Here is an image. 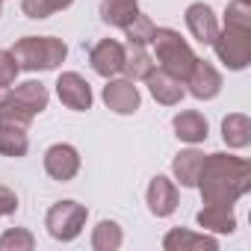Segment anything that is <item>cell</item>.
Instances as JSON below:
<instances>
[{
	"label": "cell",
	"instance_id": "obj_10",
	"mask_svg": "<svg viewBox=\"0 0 251 251\" xmlns=\"http://www.w3.org/2000/svg\"><path fill=\"white\" fill-rule=\"evenodd\" d=\"M124 56H127V50H124L121 42H115V39H100V42L92 48L89 62H92L95 74H100V77L109 80V77L121 74V68H124Z\"/></svg>",
	"mask_w": 251,
	"mask_h": 251
},
{
	"label": "cell",
	"instance_id": "obj_2",
	"mask_svg": "<svg viewBox=\"0 0 251 251\" xmlns=\"http://www.w3.org/2000/svg\"><path fill=\"white\" fill-rule=\"evenodd\" d=\"M21 71H53L65 62L68 48L56 36H24L9 50Z\"/></svg>",
	"mask_w": 251,
	"mask_h": 251
},
{
	"label": "cell",
	"instance_id": "obj_14",
	"mask_svg": "<svg viewBox=\"0 0 251 251\" xmlns=\"http://www.w3.org/2000/svg\"><path fill=\"white\" fill-rule=\"evenodd\" d=\"M172 127H175V136H177L180 142H189V145L204 142L207 133H210L207 118H204L201 112H195V109H183V112H177L175 121H172Z\"/></svg>",
	"mask_w": 251,
	"mask_h": 251
},
{
	"label": "cell",
	"instance_id": "obj_15",
	"mask_svg": "<svg viewBox=\"0 0 251 251\" xmlns=\"http://www.w3.org/2000/svg\"><path fill=\"white\" fill-rule=\"evenodd\" d=\"M195 222L210 233H233L236 230L233 204H204V210H198Z\"/></svg>",
	"mask_w": 251,
	"mask_h": 251
},
{
	"label": "cell",
	"instance_id": "obj_32",
	"mask_svg": "<svg viewBox=\"0 0 251 251\" xmlns=\"http://www.w3.org/2000/svg\"><path fill=\"white\" fill-rule=\"evenodd\" d=\"M9 98H12V89L0 83V106H6V103H9Z\"/></svg>",
	"mask_w": 251,
	"mask_h": 251
},
{
	"label": "cell",
	"instance_id": "obj_9",
	"mask_svg": "<svg viewBox=\"0 0 251 251\" xmlns=\"http://www.w3.org/2000/svg\"><path fill=\"white\" fill-rule=\"evenodd\" d=\"M183 83L189 86V95L198 98V100H213L222 92V74L207 59H195V65H192V71L186 74Z\"/></svg>",
	"mask_w": 251,
	"mask_h": 251
},
{
	"label": "cell",
	"instance_id": "obj_16",
	"mask_svg": "<svg viewBox=\"0 0 251 251\" xmlns=\"http://www.w3.org/2000/svg\"><path fill=\"white\" fill-rule=\"evenodd\" d=\"M163 248L166 251H216L219 242L207 233H192L186 227H175L163 236Z\"/></svg>",
	"mask_w": 251,
	"mask_h": 251
},
{
	"label": "cell",
	"instance_id": "obj_18",
	"mask_svg": "<svg viewBox=\"0 0 251 251\" xmlns=\"http://www.w3.org/2000/svg\"><path fill=\"white\" fill-rule=\"evenodd\" d=\"M222 139H225V145L233 148V151L248 148V145H251V118H248L245 112H230V115H225V121H222Z\"/></svg>",
	"mask_w": 251,
	"mask_h": 251
},
{
	"label": "cell",
	"instance_id": "obj_25",
	"mask_svg": "<svg viewBox=\"0 0 251 251\" xmlns=\"http://www.w3.org/2000/svg\"><path fill=\"white\" fill-rule=\"evenodd\" d=\"M154 21L148 18V15H136L127 27H124V36H127V42L130 45H139V48H145V45H151V36H154Z\"/></svg>",
	"mask_w": 251,
	"mask_h": 251
},
{
	"label": "cell",
	"instance_id": "obj_19",
	"mask_svg": "<svg viewBox=\"0 0 251 251\" xmlns=\"http://www.w3.org/2000/svg\"><path fill=\"white\" fill-rule=\"evenodd\" d=\"M201 166H204V151H198V148H186V151H180V154L172 160L175 180H177L180 186L192 189V186H195V180H198Z\"/></svg>",
	"mask_w": 251,
	"mask_h": 251
},
{
	"label": "cell",
	"instance_id": "obj_30",
	"mask_svg": "<svg viewBox=\"0 0 251 251\" xmlns=\"http://www.w3.org/2000/svg\"><path fill=\"white\" fill-rule=\"evenodd\" d=\"M15 210H18V195L0 183V216H12Z\"/></svg>",
	"mask_w": 251,
	"mask_h": 251
},
{
	"label": "cell",
	"instance_id": "obj_11",
	"mask_svg": "<svg viewBox=\"0 0 251 251\" xmlns=\"http://www.w3.org/2000/svg\"><path fill=\"white\" fill-rule=\"evenodd\" d=\"M145 201H148V210L157 216V219H166L177 210V183L157 175L151 183H148V192H145Z\"/></svg>",
	"mask_w": 251,
	"mask_h": 251
},
{
	"label": "cell",
	"instance_id": "obj_33",
	"mask_svg": "<svg viewBox=\"0 0 251 251\" xmlns=\"http://www.w3.org/2000/svg\"><path fill=\"white\" fill-rule=\"evenodd\" d=\"M0 15H3V0H0Z\"/></svg>",
	"mask_w": 251,
	"mask_h": 251
},
{
	"label": "cell",
	"instance_id": "obj_8",
	"mask_svg": "<svg viewBox=\"0 0 251 251\" xmlns=\"http://www.w3.org/2000/svg\"><path fill=\"white\" fill-rule=\"evenodd\" d=\"M103 103L118 115H133L142 106V95H139L133 80L121 77V80H109L103 86Z\"/></svg>",
	"mask_w": 251,
	"mask_h": 251
},
{
	"label": "cell",
	"instance_id": "obj_5",
	"mask_svg": "<svg viewBox=\"0 0 251 251\" xmlns=\"http://www.w3.org/2000/svg\"><path fill=\"white\" fill-rule=\"evenodd\" d=\"M213 50L219 56V62L230 71H242L251 65V33L245 30H219V36L213 39Z\"/></svg>",
	"mask_w": 251,
	"mask_h": 251
},
{
	"label": "cell",
	"instance_id": "obj_28",
	"mask_svg": "<svg viewBox=\"0 0 251 251\" xmlns=\"http://www.w3.org/2000/svg\"><path fill=\"white\" fill-rule=\"evenodd\" d=\"M18 62H15V56L9 53V50H0V83L3 86H12L15 83V77H18Z\"/></svg>",
	"mask_w": 251,
	"mask_h": 251
},
{
	"label": "cell",
	"instance_id": "obj_1",
	"mask_svg": "<svg viewBox=\"0 0 251 251\" xmlns=\"http://www.w3.org/2000/svg\"><path fill=\"white\" fill-rule=\"evenodd\" d=\"M195 186L204 204H233L251 189V163L233 154H207Z\"/></svg>",
	"mask_w": 251,
	"mask_h": 251
},
{
	"label": "cell",
	"instance_id": "obj_12",
	"mask_svg": "<svg viewBox=\"0 0 251 251\" xmlns=\"http://www.w3.org/2000/svg\"><path fill=\"white\" fill-rule=\"evenodd\" d=\"M183 18H186V27H189L195 42L213 45V39L219 36V21H216V12L207 3H189Z\"/></svg>",
	"mask_w": 251,
	"mask_h": 251
},
{
	"label": "cell",
	"instance_id": "obj_29",
	"mask_svg": "<svg viewBox=\"0 0 251 251\" xmlns=\"http://www.w3.org/2000/svg\"><path fill=\"white\" fill-rule=\"evenodd\" d=\"M21 9H24V15L33 18V21H42V18H50V15H53V9H50L48 0H21Z\"/></svg>",
	"mask_w": 251,
	"mask_h": 251
},
{
	"label": "cell",
	"instance_id": "obj_13",
	"mask_svg": "<svg viewBox=\"0 0 251 251\" xmlns=\"http://www.w3.org/2000/svg\"><path fill=\"white\" fill-rule=\"evenodd\" d=\"M145 83H148V92L154 95V100L163 103V106H177L183 100V83L177 77H172L169 71H163V68H154L145 77Z\"/></svg>",
	"mask_w": 251,
	"mask_h": 251
},
{
	"label": "cell",
	"instance_id": "obj_23",
	"mask_svg": "<svg viewBox=\"0 0 251 251\" xmlns=\"http://www.w3.org/2000/svg\"><path fill=\"white\" fill-rule=\"evenodd\" d=\"M121 242H124V230L118 222L103 219L95 225V230H92V248L95 251H118Z\"/></svg>",
	"mask_w": 251,
	"mask_h": 251
},
{
	"label": "cell",
	"instance_id": "obj_6",
	"mask_svg": "<svg viewBox=\"0 0 251 251\" xmlns=\"http://www.w3.org/2000/svg\"><path fill=\"white\" fill-rule=\"evenodd\" d=\"M45 172H48L53 180H59V183L74 180L77 172H80V154H77V148L68 145V142L50 145V148L45 151Z\"/></svg>",
	"mask_w": 251,
	"mask_h": 251
},
{
	"label": "cell",
	"instance_id": "obj_22",
	"mask_svg": "<svg viewBox=\"0 0 251 251\" xmlns=\"http://www.w3.org/2000/svg\"><path fill=\"white\" fill-rule=\"evenodd\" d=\"M157 68V62H154V56L145 50V48H139V45H130V53L127 56H124V77H127V80H145L151 71Z\"/></svg>",
	"mask_w": 251,
	"mask_h": 251
},
{
	"label": "cell",
	"instance_id": "obj_31",
	"mask_svg": "<svg viewBox=\"0 0 251 251\" xmlns=\"http://www.w3.org/2000/svg\"><path fill=\"white\" fill-rule=\"evenodd\" d=\"M48 3H50L53 12H62V9H68V6L74 3V0H48Z\"/></svg>",
	"mask_w": 251,
	"mask_h": 251
},
{
	"label": "cell",
	"instance_id": "obj_21",
	"mask_svg": "<svg viewBox=\"0 0 251 251\" xmlns=\"http://www.w3.org/2000/svg\"><path fill=\"white\" fill-rule=\"evenodd\" d=\"M136 15H139V3H136V0H103V3H100V18L109 27H121L124 30Z\"/></svg>",
	"mask_w": 251,
	"mask_h": 251
},
{
	"label": "cell",
	"instance_id": "obj_24",
	"mask_svg": "<svg viewBox=\"0 0 251 251\" xmlns=\"http://www.w3.org/2000/svg\"><path fill=\"white\" fill-rule=\"evenodd\" d=\"M225 27L251 33V3H245V0H230L227 9H225Z\"/></svg>",
	"mask_w": 251,
	"mask_h": 251
},
{
	"label": "cell",
	"instance_id": "obj_4",
	"mask_svg": "<svg viewBox=\"0 0 251 251\" xmlns=\"http://www.w3.org/2000/svg\"><path fill=\"white\" fill-rule=\"evenodd\" d=\"M86 219H89V210H86L83 204H77V201L68 198V201H56V204L48 210L45 227H48V233H50L53 239L71 242V239H77V236L83 233Z\"/></svg>",
	"mask_w": 251,
	"mask_h": 251
},
{
	"label": "cell",
	"instance_id": "obj_7",
	"mask_svg": "<svg viewBox=\"0 0 251 251\" xmlns=\"http://www.w3.org/2000/svg\"><path fill=\"white\" fill-rule=\"evenodd\" d=\"M56 95H59V100H62L68 109H74V112H86V109L92 106V86H89V80H86L83 74H77V71H62V74H59V80H56Z\"/></svg>",
	"mask_w": 251,
	"mask_h": 251
},
{
	"label": "cell",
	"instance_id": "obj_26",
	"mask_svg": "<svg viewBox=\"0 0 251 251\" xmlns=\"http://www.w3.org/2000/svg\"><path fill=\"white\" fill-rule=\"evenodd\" d=\"M36 248V236L27 227H9L0 236V251H33Z\"/></svg>",
	"mask_w": 251,
	"mask_h": 251
},
{
	"label": "cell",
	"instance_id": "obj_3",
	"mask_svg": "<svg viewBox=\"0 0 251 251\" xmlns=\"http://www.w3.org/2000/svg\"><path fill=\"white\" fill-rule=\"evenodd\" d=\"M151 45H154V62L183 83L186 74L192 71L195 59H198L192 45L172 27H157L154 36H151Z\"/></svg>",
	"mask_w": 251,
	"mask_h": 251
},
{
	"label": "cell",
	"instance_id": "obj_34",
	"mask_svg": "<svg viewBox=\"0 0 251 251\" xmlns=\"http://www.w3.org/2000/svg\"><path fill=\"white\" fill-rule=\"evenodd\" d=\"M245 3H251V0H245Z\"/></svg>",
	"mask_w": 251,
	"mask_h": 251
},
{
	"label": "cell",
	"instance_id": "obj_20",
	"mask_svg": "<svg viewBox=\"0 0 251 251\" xmlns=\"http://www.w3.org/2000/svg\"><path fill=\"white\" fill-rule=\"evenodd\" d=\"M27 151H30L27 127L0 121V154H3V157H24Z\"/></svg>",
	"mask_w": 251,
	"mask_h": 251
},
{
	"label": "cell",
	"instance_id": "obj_17",
	"mask_svg": "<svg viewBox=\"0 0 251 251\" xmlns=\"http://www.w3.org/2000/svg\"><path fill=\"white\" fill-rule=\"evenodd\" d=\"M48 100H50L48 86L39 83V80H24V83H18V86L12 89V103H18V106L27 109L30 115L45 112V109H48Z\"/></svg>",
	"mask_w": 251,
	"mask_h": 251
},
{
	"label": "cell",
	"instance_id": "obj_27",
	"mask_svg": "<svg viewBox=\"0 0 251 251\" xmlns=\"http://www.w3.org/2000/svg\"><path fill=\"white\" fill-rule=\"evenodd\" d=\"M0 121H9V124H21V127H30L33 115H30L27 109H21L18 103H12V98H9L6 106H0Z\"/></svg>",
	"mask_w": 251,
	"mask_h": 251
}]
</instances>
